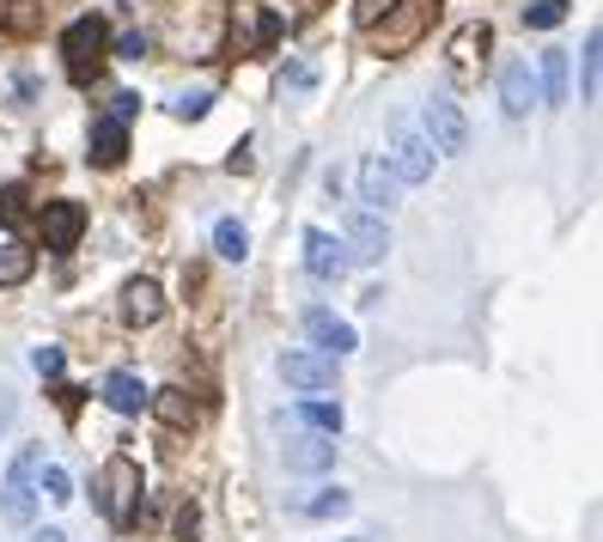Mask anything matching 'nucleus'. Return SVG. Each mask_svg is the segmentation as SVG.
<instances>
[{
    "label": "nucleus",
    "instance_id": "f257e3e1",
    "mask_svg": "<svg viewBox=\"0 0 603 542\" xmlns=\"http://www.w3.org/2000/svg\"><path fill=\"white\" fill-rule=\"evenodd\" d=\"M37 469H43V445H19V457L7 463V482H0V518L13 530H31L37 518Z\"/></svg>",
    "mask_w": 603,
    "mask_h": 542
},
{
    "label": "nucleus",
    "instance_id": "f03ea898",
    "mask_svg": "<svg viewBox=\"0 0 603 542\" xmlns=\"http://www.w3.org/2000/svg\"><path fill=\"white\" fill-rule=\"evenodd\" d=\"M134 500H141V463H134L129 451H117V457L105 463V476H98V512H105L117 530H129Z\"/></svg>",
    "mask_w": 603,
    "mask_h": 542
},
{
    "label": "nucleus",
    "instance_id": "7ed1b4c3",
    "mask_svg": "<svg viewBox=\"0 0 603 542\" xmlns=\"http://www.w3.org/2000/svg\"><path fill=\"white\" fill-rule=\"evenodd\" d=\"M105 49H110V31H105V19H98V13L74 19V25L62 31V62H67L74 80H92L98 62H105Z\"/></svg>",
    "mask_w": 603,
    "mask_h": 542
},
{
    "label": "nucleus",
    "instance_id": "20e7f679",
    "mask_svg": "<svg viewBox=\"0 0 603 542\" xmlns=\"http://www.w3.org/2000/svg\"><path fill=\"white\" fill-rule=\"evenodd\" d=\"M384 165H391L396 184H427V177H434V146L420 141L415 129L391 122V153H384Z\"/></svg>",
    "mask_w": 603,
    "mask_h": 542
},
{
    "label": "nucleus",
    "instance_id": "39448f33",
    "mask_svg": "<svg viewBox=\"0 0 603 542\" xmlns=\"http://www.w3.org/2000/svg\"><path fill=\"white\" fill-rule=\"evenodd\" d=\"M420 122H427V146H434V153H463V146H470V122H463V110L451 104L446 92H434L420 104Z\"/></svg>",
    "mask_w": 603,
    "mask_h": 542
},
{
    "label": "nucleus",
    "instance_id": "423d86ee",
    "mask_svg": "<svg viewBox=\"0 0 603 542\" xmlns=\"http://www.w3.org/2000/svg\"><path fill=\"white\" fill-rule=\"evenodd\" d=\"M341 244H348V263H384V251H391L384 213L354 208V213H348V232H341Z\"/></svg>",
    "mask_w": 603,
    "mask_h": 542
},
{
    "label": "nucleus",
    "instance_id": "0eeeda50",
    "mask_svg": "<svg viewBox=\"0 0 603 542\" xmlns=\"http://www.w3.org/2000/svg\"><path fill=\"white\" fill-rule=\"evenodd\" d=\"M37 232H43V251H74L79 232H86V208L79 201H43Z\"/></svg>",
    "mask_w": 603,
    "mask_h": 542
},
{
    "label": "nucleus",
    "instance_id": "6e6552de",
    "mask_svg": "<svg viewBox=\"0 0 603 542\" xmlns=\"http://www.w3.org/2000/svg\"><path fill=\"white\" fill-rule=\"evenodd\" d=\"M281 378L299 384V390H329L336 384V360L317 354V347H287L281 354Z\"/></svg>",
    "mask_w": 603,
    "mask_h": 542
},
{
    "label": "nucleus",
    "instance_id": "1a4fd4ad",
    "mask_svg": "<svg viewBox=\"0 0 603 542\" xmlns=\"http://www.w3.org/2000/svg\"><path fill=\"white\" fill-rule=\"evenodd\" d=\"M305 268H311L317 280H341L348 275V244L336 239V232H324V225H311V232H305Z\"/></svg>",
    "mask_w": 603,
    "mask_h": 542
},
{
    "label": "nucleus",
    "instance_id": "9d476101",
    "mask_svg": "<svg viewBox=\"0 0 603 542\" xmlns=\"http://www.w3.org/2000/svg\"><path fill=\"white\" fill-rule=\"evenodd\" d=\"M530 104H537V67H530V62H506V67H500V110L518 122V117H530Z\"/></svg>",
    "mask_w": 603,
    "mask_h": 542
},
{
    "label": "nucleus",
    "instance_id": "9b49d317",
    "mask_svg": "<svg viewBox=\"0 0 603 542\" xmlns=\"http://www.w3.org/2000/svg\"><path fill=\"white\" fill-rule=\"evenodd\" d=\"M305 335H311V347H317V354H329V360H341V354H354V347H360L354 323L329 318V311H305Z\"/></svg>",
    "mask_w": 603,
    "mask_h": 542
},
{
    "label": "nucleus",
    "instance_id": "f8f14e48",
    "mask_svg": "<svg viewBox=\"0 0 603 542\" xmlns=\"http://www.w3.org/2000/svg\"><path fill=\"white\" fill-rule=\"evenodd\" d=\"M396 189H403V184L391 177V165H384V159L360 165V208H366V213H391L396 208Z\"/></svg>",
    "mask_w": 603,
    "mask_h": 542
},
{
    "label": "nucleus",
    "instance_id": "ddd939ff",
    "mask_svg": "<svg viewBox=\"0 0 603 542\" xmlns=\"http://www.w3.org/2000/svg\"><path fill=\"white\" fill-rule=\"evenodd\" d=\"M336 463V439L329 433H305V439H293L287 445V469L293 476H317V469H329Z\"/></svg>",
    "mask_w": 603,
    "mask_h": 542
},
{
    "label": "nucleus",
    "instance_id": "4468645a",
    "mask_svg": "<svg viewBox=\"0 0 603 542\" xmlns=\"http://www.w3.org/2000/svg\"><path fill=\"white\" fill-rule=\"evenodd\" d=\"M129 159V122H117V117H98L92 122V165H122Z\"/></svg>",
    "mask_w": 603,
    "mask_h": 542
},
{
    "label": "nucleus",
    "instance_id": "2eb2a0df",
    "mask_svg": "<svg viewBox=\"0 0 603 542\" xmlns=\"http://www.w3.org/2000/svg\"><path fill=\"white\" fill-rule=\"evenodd\" d=\"M158 311H165V292H158L153 280H129V287H122V318H129L134 330L158 323Z\"/></svg>",
    "mask_w": 603,
    "mask_h": 542
},
{
    "label": "nucleus",
    "instance_id": "dca6fc26",
    "mask_svg": "<svg viewBox=\"0 0 603 542\" xmlns=\"http://www.w3.org/2000/svg\"><path fill=\"white\" fill-rule=\"evenodd\" d=\"M567 98H573V86H567V55L549 49V55L537 62V104H555V110H561Z\"/></svg>",
    "mask_w": 603,
    "mask_h": 542
},
{
    "label": "nucleus",
    "instance_id": "f3484780",
    "mask_svg": "<svg viewBox=\"0 0 603 542\" xmlns=\"http://www.w3.org/2000/svg\"><path fill=\"white\" fill-rule=\"evenodd\" d=\"M146 397H153V390H146L134 372H110V378H105V402H110L117 414H141Z\"/></svg>",
    "mask_w": 603,
    "mask_h": 542
},
{
    "label": "nucleus",
    "instance_id": "a211bd4d",
    "mask_svg": "<svg viewBox=\"0 0 603 542\" xmlns=\"http://www.w3.org/2000/svg\"><path fill=\"white\" fill-rule=\"evenodd\" d=\"M31 275H37V251L19 244V239H7L0 244V287H25Z\"/></svg>",
    "mask_w": 603,
    "mask_h": 542
},
{
    "label": "nucleus",
    "instance_id": "6ab92c4d",
    "mask_svg": "<svg viewBox=\"0 0 603 542\" xmlns=\"http://www.w3.org/2000/svg\"><path fill=\"white\" fill-rule=\"evenodd\" d=\"M146 409H153L165 427H189V421H196V397H189V390H177V384H171V390H153V397H146Z\"/></svg>",
    "mask_w": 603,
    "mask_h": 542
},
{
    "label": "nucleus",
    "instance_id": "aec40b11",
    "mask_svg": "<svg viewBox=\"0 0 603 542\" xmlns=\"http://www.w3.org/2000/svg\"><path fill=\"white\" fill-rule=\"evenodd\" d=\"M597 86H603V31L585 37V55H579V98L597 104Z\"/></svg>",
    "mask_w": 603,
    "mask_h": 542
},
{
    "label": "nucleus",
    "instance_id": "412c9836",
    "mask_svg": "<svg viewBox=\"0 0 603 542\" xmlns=\"http://www.w3.org/2000/svg\"><path fill=\"white\" fill-rule=\"evenodd\" d=\"M37 25H43V7H37V0H0V31L31 37Z\"/></svg>",
    "mask_w": 603,
    "mask_h": 542
},
{
    "label": "nucleus",
    "instance_id": "4be33fe9",
    "mask_svg": "<svg viewBox=\"0 0 603 542\" xmlns=\"http://www.w3.org/2000/svg\"><path fill=\"white\" fill-rule=\"evenodd\" d=\"M213 251H220L226 263H244V256H250V232L238 220H220V225H213Z\"/></svg>",
    "mask_w": 603,
    "mask_h": 542
},
{
    "label": "nucleus",
    "instance_id": "5701e85b",
    "mask_svg": "<svg viewBox=\"0 0 603 542\" xmlns=\"http://www.w3.org/2000/svg\"><path fill=\"white\" fill-rule=\"evenodd\" d=\"M299 421L311 427V433H329V439L341 433V409H336V402H317V397L299 402Z\"/></svg>",
    "mask_w": 603,
    "mask_h": 542
},
{
    "label": "nucleus",
    "instance_id": "b1692460",
    "mask_svg": "<svg viewBox=\"0 0 603 542\" xmlns=\"http://www.w3.org/2000/svg\"><path fill=\"white\" fill-rule=\"evenodd\" d=\"M348 506H354V500H348V488H317L311 500H299V512L305 518H341Z\"/></svg>",
    "mask_w": 603,
    "mask_h": 542
},
{
    "label": "nucleus",
    "instance_id": "393cba45",
    "mask_svg": "<svg viewBox=\"0 0 603 542\" xmlns=\"http://www.w3.org/2000/svg\"><path fill=\"white\" fill-rule=\"evenodd\" d=\"M37 494H43V500H55V506L74 500V482H67L62 463H43V469H37Z\"/></svg>",
    "mask_w": 603,
    "mask_h": 542
},
{
    "label": "nucleus",
    "instance_id": "a878e982",
    "mask_svg": "<svg viewBox=\"0 0 603 542\" xmlns=\"http://www.w3.org/2000/svg\"><path fill=\"white\" fill-rule=\"evenodd\" d=\"M525 25H530V31L567 25V0H530V7H525Z\"/></svg>",
    "mask_w": 603,
    "mask_h": 542
},
{
    "label": "nucleus",
    "instance_id": "bb28decb",
    "mask_svg": "<svg viewBox=\"0 0 603 542\" xmlns=\"http://www.w3.org/2000/svg\"><path fill=\"white\" fill-rule=\"evenodd\" d=\"M408 0H354V25H379V19L403 13Z\"/></svg>",
    "mask_w": 603,
    "mask_h": 542
},
{
    "label": "nucleus",
    "instance_id": "cd10ccee",
    "mask_svg": "<svg viewBox=\"0 0 603 542\" xmlns=\"http://www.w3.org/2000/svg\"><path fill=\"white\" fill-rule=\"evenodd\" d=\"M213 104V92H184V98H171V117H184V122H201Z\"/></svg>",
    "mask_w": 603,
    "mask_h": 542
},
{
    "label": "nucleus",
    "instance_id": "c85d7f7f",
    "mask_svg": "<svg viewBox=\"0 0 603 542\" xmlns=\"http://www.w3.org/2000/svg\"><path fill=\"white\" fill-rule=\"evenodd\" d=\"M31 366H37V378H62L67 354H62V347H37V354H31Z\"/></svg>",
    "mask_w": 603,
    "mask_h": 542
},
{
    "label": "nucleus",
    "instance_id": "c756f323",
    "mask_svg": "<svg viewBox=\"0 0 603 542\" xmlns=\"http://www.w3.org/2000/svg\"><path fill=\"white\" fill-rule=\"evenodd\" d=\"M110 49H117L122 62H141V55L153 49V37H146V31H129V37H117V43H110Z\"/></svg>",
    "mask_w": 603,
    "mask_h": 542
},
{
    "label": "nucleus",
    "instance_id": "7c9ffc66",
    "mask_svg": "<svg viewBox=\"0 0 603 542\" xmlns=\"http://www.w3.org/2000/svg\"><path fill=\"white\" fill-rule=\"evenodd\" d=\"M0 220H7V225H19V220H25V189H0Z\"/></svg>",
    "mask_w": 603,
    "mask_h": 542
},
{
    "label": "nucleus",
    "instance_id": "2f4dec72",
    "mask_svg": "<svg viewBox=\"0 0 603 542\" xmlns=\"http://www.w3.org/2000/svg\"><path fill=\"white\" fill-rule=\"evenodd\" d=\"M281 80H287L293 92H311V86H317V67H311V62H287V74H281Z\"/></svg>",
    "mask_w": 603,
    "mask_h": 542
},
{
    "label": "nucleus",
    "instance_id": "473e14b6",
    "mask_svg": "<svg viewBox=\"0 0 603 542\" xmlns=\"http://www.w3.org/2000/svg\"><path fill=\"white\" fill-rule=\"evenodd\" d=\"M134 110H141V98H134V92H117V104H110V117H117V122H129Z\"/></svg>",
    "mask_w": 603,
    "mask_h": 542
},
{
    "label": "nucleus",
    "instance_id": "72a5a7b5",
    "mask_svg": "<svg viewBox=\"0 0 603 542\" xmlns=\"http://www.w3.org/2000/svg\"><path fill=\"white\" fill-rule=\"evenodd\" d=\"M196 524H201V512H196V506H184V512H177V537H196Z\"/></svg>",
    "mask_w": 603,
    "mask_h": 542
},
{
    "label": "nucleus",
    "instance_id": "f704fd0d",
    "mask_svg": "<svg viewBox=\"0 0 603 542\" xmlns=\"http://www.w3.org/2000/svg\"><path fill=\"white\" fill-rule=\"evenodd\" d=\"M13 409H19V402H13V390H0V433L13 427Z\"/></svg>",
    "mask_w": 603,
    "mask_h": 542
},
{
    "label": "nucleus",
    "instance_id": "c9c22d12",
    "mask_svg": "<svg viewBox=\"0 0 603 542\" xmlns=\"http://www.w3.org/2000/svg\"><path fill=\"white\" fill-rule=\"evenodd\" d=\"M31 542H67V537H62V530H37Z\"/></svg>",
    "mask_w": 603,
    "mask_h": 542
}]
</instances>
